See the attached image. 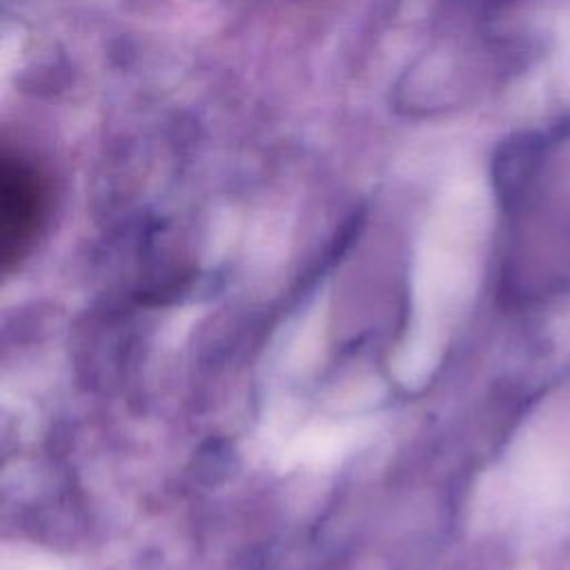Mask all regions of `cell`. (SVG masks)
Returning <instances> with one entry per match:
<instances>
[{"label":"cell","instance_id":"obj_1","mask_svg":"<svg viewBox=\"0 0 570 570\" xmlns=\"http://www.w3.org/2000/svg\"><path fill=\"white\" fill-rule=\"evenodd\" d=\"M49 180L22 151L4 147L0 160V258L4 269L33 245L49 212Z\"/></svg>","mask_w":570,"mask_h":570}]
</instances>
